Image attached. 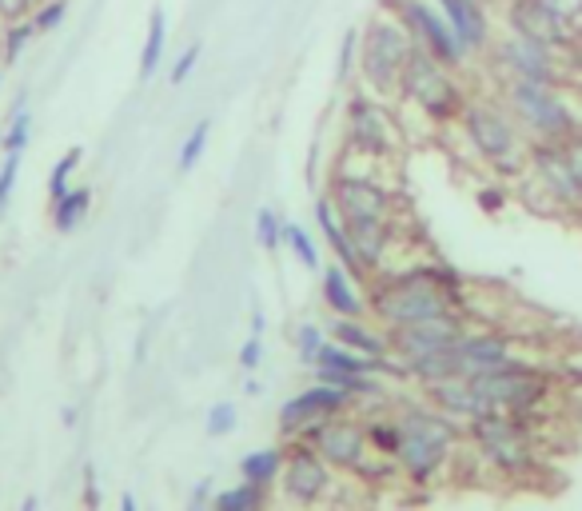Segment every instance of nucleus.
<instances>
[{"label":"nucleus","mask_w":582,"mask_h":511,"mask_svg":"<svg viewBox=\"0 0 582 511\" xmlns=\"http://www.w3.org/2000/svg\"><path fill=\"white\" fill-rule=\"evenodd\" d=\"M36 4H41V0H36Z\"/></svg>","instance_id":"4d7b16f0"},{"label":"nucleus","mask_w":582,"mask_h":511,"mask_svg":"<svg viewBox=\"0 0 582 511\" xmlns=\"http://www.w3.org/2000/svg\"><path fill=\"white\" fill-rule=\"evenodd\" d=\"M89 208H92V189L89 184H72L60 201H53V228L56 232H77L80 224H84V216H89Z\"/></svg>","instance_id":"393cba45"},{"label":"nucleus","mask_w":582,"mask_h":511,"mask_svg":"<svg viewBox=\"0 0 582 511\" xmlns=\"http://www.w3.org/2000/svg\"><path fill=\"white\" fill-rule=\"evenodd\" d=\"M515 336L499 332V328H467L459 344L447 348V376H483L499 367L523 364L527 352H518Z\"/></svg>","instance_id":"dca6fc26"},{"label":"nucleus","mask_w":582,"mask_h":511,"mask_svg":"<svg viewBox=\"0 0 582 511\" xmlns=\"http://www.w3.org/2000/svg\"><path fill=\"white\" fill-rule=\"evenodd\" d=\"M415 53V41L407 33L403 24L391 16V12H375L372 21L363 24V45H360V80L367 92L384 96V101H396L399 96V80H403V68Z\"/></svg>","instance_id":"1a4fd4ad"},{"label":"nucleus","mask_w":582,"mask_h":511,"mask_svg":"<svg viewBox=\"0 0 582 511\" xmlns=\"http://www.w3.org/2000/svg\"><path fill=\"white\" fill-rule=\"evenodd\" d=\"M279 491H284V500L296 503V508H323V503H331L335 500V491H340V472L319 456L311 444L287 440Z\"/></svg>","instance_id":"f8f14e48"},{"label":"nucleus","mask_w":582,"mask_h":511,"mask_svg":"<svg viewBox=\"0 0 582 511\" xmlns=\"http://www.w3.org/2000/svg\"><path fill=\"white\" fill-rule=\"evenodd\" d=\"M199 53H204V45L199 41H192V45L184 48V53L176 56V65H172V72H168V84H187V77L196 72V65H199Z\"/></svg>","instance_id":"79ce46f5"},{"label":"nucleus","mask_w":582,"mask_h":511,"mask_svg":"<svg viewBox=\"0 0 582 511\" xmlns=\"http://www.w3.org/2000/svg\"><path fill=\"white\" fill-rule=\"evenodd\" d=\"M311 212H316V224L319 232H323V245L331 248V256H335V264H343L347 272H352L355 280H360L363 288H367V280H372V272L363 268L360 252H355L352 236H347V224H343V216L335 212V204H331L328 192H319L316 204H311Z\"/></svg>","instance_id":"412c9836"},{"label":"nucleus","mask_w":582,"mask_h":511,"mask_svg":"<svg viewBox=\"0 0 582 511\" xmlns=\"http://www.w3.org/2000/svg\"><path fill=\"white\" fill-rule=\"evenodd\" d=\"M343 148L355 160L396 164L407 148V128L399 121L396 101H384L363 84H352L347 101H343Z\"/></svg>","instance_id":"20e7f679"},{"label":"nucleus","mask_w":582,"mask_h":511,"mask_svg":"<svg viewBox=\"0 0 582 511\" xmlns=\"http://www.w3.org/2000/svg\"><path fill=\"white\" fill-rule=\"evenodd\" d=\"M487 72L499 80H535V84H571L567 68H562V56L555 48L538 45V41H527V36L515 33H494L491 48L483 56ZM574 89V84H571Z\"/></svg>","instance_id":"9b49d317"},{"label":"nucleus","mask_w":582,"mask_h":511,"mask_svg":"<svg viewBox=\"0 0 582 511\" xmlns=\"http://www.w3.org/2000/svg\"><path fill=\"white\" fill-rule=\"evenodd\" d=\"M319 296L328 304L331 316H347V320H367V288L347 272L343 264H323L319 268Z\"/></svg>","instance_id":"aec40b11"},{"label":"nucleus","mask_w":582,"mask_h":511,"mask_svg":"<svg viewBox=\"0 0 582 511\" xmlns=\"http://www.w3.org/2000/svg\"><path fill=\"white\" fill-rule=\"evenodd\" d=\"M316 379L343 388L355 404H360V400H387L384 376H367V372H335V367H316Z\"/></svg>","instance_id":"b1692460"},{"label":"nucleus","mask_w":582,"mask_h":511,"mask_svg":"<svg viewBox=\"0 0 582 511\" xmlns=\"http://www.w3.org/2000/svg\"><path fill=\"white\" fill-rule=\"evenodd\" d=\"M360 45H363V29H347L340 41V56H335V84L352 89L360 80Z\"/></svg>","instance_id":"c756f323"},{"label":"nucleus","mask_w":582,"mask_h":511,"mask_svg":"<svg viewBox=\"0 0 582 511\" xmlns=\"http://www.w3.org/2000/svg\"><path fill=\"white\" fill-rule=\"evenodd\" d=\"M515 196L538 216L582 220V192L562 140H530L527 172L515 180Z\"/></svg>","instance_id":"423d86ee"},{"label":"nucleus","mask_w":582,"mask_h":511,"mask_svg":"<svg viewBox=\"0 0 582 511\" xmlns=\"http://www.w3.org/2000/svg\"><path fill=\"white\" fill-rule=\"evenodd\" d=\"M396 416H399V428H403V444H399V456H396L399 476L411 488L440 484L447 464L459 456L463 440H467L463 423L450 420L447 411H440L431 400L403 404Z\"/></svg>","instance_id":"7ed1b4c3"},{"label":"nucleus","mask_w":582,"mask_h":511,"mask_svg":"<svg viewBox=\"0 0 582 511\" xmlns=\"http://www.w3.org/2000/svg\"><path fill=\"white\" fill-rule=\"evenodd\" d=\"M367 308H372V320L384 323L387 332L443 316V311H467V280L443 260L384 268L367 280Z\"/></svg>","instance_id":"f257e3e1"},{"label":"nucleus","mask_w":582,"mask_h":511,"mask_svg":"<svg viewBox=\"0 0 582 511\" xmlns=\"http://www.w3.org/2000/svg\"><path fill=\"white\" fill-rule=\"evenodd\" d=\"M499 21H503L506 33L538 41V45L555 48V53H562L574 33L571 24L559 21L543 0H503V4H499Z\"/></svg>","instance_id":"a211bd4d"},{"label":"nucleus","mask_w":582,"mask_h":511,"mask_svg":"<svg viewBox=\"0 0 582 511\" xmlns=\"http://www.w3.org/2000/svg\"><path fill=\"white\" fill-rule=\"evenodd\" d=\"M168 48V12L164 9H152L148 16V36H144V48H140V80H148L160 72V56Z\"/></svg>","instance_id":"a878e982"},{"label":"nucleus","mask_w":582,"mask_h":511,"mask_svg":"<svg viewBox=\"0 0 582 511\" xmlns=\"http://www.w3.org/2000/svg\"><path fill=\"white\" fill-rule=\"evenodd\" d=\"M352 408H355V400L347 391L316 379L311 388H304L299 396H292V400L279 408V435H284V440H296V435L304 432V428H311L316 420H328V416H340V411H352Z\"/></svg>","instance_id":"f3484780"},{"label":"nucleus","mask_w":582,"mask_h":511,"mask_svg":"<svg viewBox=\"0 0 582 511\" xmlns=\"http://www.w3.org/2000/svg\"><path fill=\"white\" fill-rule=\"evenodd\" d=\"M296 440L316 447L319 456L328 459L335 472H352V476H360L363 464L375 456L372 440H367V420H360V416H352V411L316 420L311 428H304Z\"/></svg>","instance_id":"ddd939ff"},{"label":"nucleus","mask_w":582,"mask_h":511,"mask_svg":"<svg viewBox=\"0 0 582 511\" xmlns=\"http://www.w3.org/2000/svg\"><path fill=\"white\" fill-rule=\"evenodd\" d=\"M559 21H567L571 29H579L582 24V0H543Z\"/></svg>","instance_id":"c03bdc74"},{"label":"nucleus","mask_w":582,"mask_h":511,"mask_svg":"<svg viewBox=\"0 0 582 511\" xmlns=\"http://www.w3.org/2000/svg\"><path fill=\"white\" fill-rule=\"evenodd\" d=\"M367 440H372L375 456L396 459L399 444H403V428H399V416H372L367 420Z\"/></svg>","instance_id":"c85d7f7f"},{"label":"nucleus","mask_w":582,"mask_h":511,"mask_svg":"<svg viewBox=\"0 0 582 511\" xmlns=\"http://www.w3.org/2000/svg\"><path fill=\"white\" fill-rule=\"evenodd\" d=\"M562 148H567V160H571L574 180H579V192H582V128L574 136H567V140H562Z\"/></svg>","instance_id":"de8ad7c7"},{"label":"nucleus","mask_w":582,"mask_h":511,"mask_svg":"<svg viewBox=\"0 0 582 511\" xmlns=\"http://www.w3.org/2000/svg\"><path fill=\"white\" fill-rule=\"evenodd\" d=\"M208 136H212V121H199L196 128L187 133V140L180 145V160H176L180 172H192V168L199 164V156H204V148H208Z\"/></svg>","instance_id":"f704fd0d"},{"label":"nucleus","mask_w":582,"mask_h":511,"mask_svg":"<svg viewBox=\"0 0 582 511\" xmlns=\"http://www.w3.org/2000/svg\"><path fill=\"white\" fill-rule=\"evenodd\" d=\"M471 328V316L467 311H443V316H431V320L407 323V328H391L387 340H391V356L403 367L419 364V360H431L455 348Z\"/></svg>","instance_id":"2eb2a0df"},{"label":"nucleus","mask_w":582,"mask_h":511,"mask_svg":"<svg viewBox=\"0 0 582 511\" xmlns=\"http://www.w3.org/2000/svg\"><path fill=\"white\" fill-rule=\"evenodd\" d=\"M328 344V332L319 328V323H299L296 328V352L304 364L316 367V356H319V348Z\"/></svg>","instance_id":"4c0bfd02"},{"label":"nucleus","mask_w":582,"mask_h":511,"mask_svg":"<svg viewBox=\"0 0 582 511\" xmlns=\"http://www.w3.org/2000/svg\"><path fill=\"white\" fill-rule=\"evenodd\" d=\"M243 391H248V396H260V391H264V384H260V379H248V384H243Z\"/></svg>","instance_id":"864d4df0"},{"label":"nucleus","mask_w":582,"mask_h":511,"mask_svg":"<svg viewBox=\"0 0 582 511\" xmlns=\"http://www.w3.org/2000/svg\"><path fill=\"white\" fill-rule=\"evenodd\" d=\"M212 496H216V484L212 479H199L192 500H187V511H212Z\"/></svg>","instance_id":"49530a36"},{"label":"nucleus","mask_w":582,"mask_h":511,"mask_svg":"<svg viewBox=\"0 0 582 511\" xmlns=\"http://www.w3.org/2000/svg\"><path fill=\"white\" fill-rule=\"evenodd\" d=\"M267 320H264V311H252V336H264Z\"/></svg>","instance_id":"3c124183"},{"label":"nucleus","mask_w":582,"mask_h":511,"mask_svg":"<svg viewBox=\"0 0 582 511\" xmlns=\"http://www.w3.org/2000/svg\"><path fill=\"white\" fill-rule=\"evenodd\" d=\"M80 160H84V148L80 145H72L60 160H56L53 172H48V201H60V196L72 189V177H77Z\"/></svg>","instance_id":"2f4dec72"},{"label":"nucleus","mask_w":582,"mask_h":511,"mask_svg":"<svg viewBox=\"0 0 582 511\" xmlns=\"http://www.w3.org/2000/svg\"><path fill=\"white\" fill-rule=\"evenodd\" d=\"M84 508L96 511L100 508V484H96V467H84Z\"/></svg>","instance_id":"09e8293b"},{"label":"nucleus","mask_w":582,"mask_h":511,"mask_svg":"<svg viewBox=\"0 0 582 511\" xmlns=\"http://www.w3.org/2000/svg\"><path fill=\"white\" fill-rule=\"evenodd\" d=\"M65 16H68V0H41L33 9V29L41 36H48L65 24Z\"/></svg>","instance_id":"c9c22d12"},{"label":"nucleus","mask_w":582,"mask_h":511,"mask_svg":"<svg viewBox=\"0 0 582 511\" xmlns=\"http://www.w3.org/2000/svg\"><path fill=\"white\" fill-rule=\"evenodd\" d=\"M467 152L475 156V164H483L494 180L515 184L527 172L530 136L518 128V121L499 101V92H471L467 109L459 112V121L450 124Z\"/></svg>","instance_id":"f03ea898"},{"label":"nucleus","mask_w":582,"mask_h":511,"mask_svg":"<svg viewBox=\"0 0 582 511\" xmlns=\"http://www.w3.org/2000/svg\"><path fill=\"white\" fill-rule=\"evenodd\" d=\"M562 68H567V77H571L574 89H582V24L571 33V41H567V48H562Z\"/></svg>","instance_id":"a19ab883"},{"label":"nucleus","mask_w":582,"mask_h":511,"mask_svg":"<svg viewBox=\"0 0 582 511\" xmlns=\"http://www.w3.org/2000/svg\"><path fill=\"white\" fill-rule=\"evenodd\" d=\"M236 423H240V416H236V404H212L208 420H204V432H208V440H224V435L236 432Z\"/></svg>","instance_id":"e433bc0d"},{"label":"nucleus","mask_w":582,"mask_h":511,"mask_svg":"<svg viewBox=\"0 0 582 511\" xmlns=\"http://www.w3.org/2000/svg\"><path fill=\"white\" fill-rule=\"evenodd\" d=\"M255 240H260L264 252H279V248H284V216L275 208L255 212Z\"/></svg>","instance_id":"72a5a7b5"},{"label":"nucleus","mask_w":582,"mask_h":511,"mask_svg":"<svg viewBox=\"0 0 582 511\" xmlns=\"http://www.w3.org/2000/svg\"><path fill=\"white\" fill-rule=\"evenodd\" d=\"M499 101L530 140H567L582 128V104L571 84H535V80H499Z\"/></svg>","instance_id":"39448f33"},{"label":"nucleus","mask_w":582,"mask_h":511,"mask_svg":"<svg viewBox=\"0 0 582 511\" xmlns=\"http://www.w3.org/2000/svg\"><path fill=\"white\" fill-rule=\"evenodd\" d=\"M0 84H4V65H0Z\"/></svg>","instance_id":"6e6d98bb"},{"label":"nucleus","mask_w":582,"mask_h":511,"mask_svg":"<svg viewBox=\"0 0 582 511\" xmlns=\"http://www.w3.org/2000/svg\"><path fill=\"white\" fill-rule=\"evenodd\" d=\"M33 140V109L9 112V124H4V136H0V152H21Z\"/></svg>","instance_id":"473e14b6"},{"label":"nucleus","mask_w":582,"mask_h":511,"mask_svg":"<svg viewBox=\"0 0 582 511\" xmlns=\"http://www.w3.org/2000/svg\"><path fill=\"white\" fill-rule=\"evenodd\" d=\"M36 29H33V16L28 21H9V24H0V65L9 68V65H16L24 56V48L33 45L36 41Z\"/></svg>","instance_id":"cd10ccee"},{"label":"nucleus","mask_w":582,"mask_h":511,"mask_svg":"<svg viewBox=\"0 0 582 511\" xmlns=\"http://www.w3.org/2000/svg\"><path fill=\"white\" fill-rule=\"evenodd\" d=\"M212 511H267V488L260 484H236L212 496Z\"/></svg>","instance_id":"bb28decb"},{"label":"nucleus","mask_w":582,"mask_h":511,"mask_svg":"<svg viewBox=\"0 0 582 511\" xmlns=\"http://www.w3.org/2000/svg\"><path fill=\"white\" fill-rule=\"evenodd\" d=\"M284 456L287 447H255L240 459V479L248 484H260V488H279V476H284Z\"/></svg>","instance_id":"5701e85b"},{"label":"nucleus","mask_w":582,"mask_h":511,"mask_svg":"<svg viewBox=\"0 0 582 511\" xmlns=\"http://www.w3.org/2000/svg\"><path fill=\"white\" fill-rule=\"evenodd\" d=\"M463 432H467V444L491 476H503V479H527L538 472V428H530L527 420H518V416H503V411H494V416H479V420L463 423Z\"/></svg>","instance_id":"0eeeda50"},{"label":"nucleus","mask_w":582,"mask_h":511,"mask_svg":"<svg viewBox=\"0 0 582 511\" xmlns=\"http://www.w3.org/2000/svg\"><path fill=\"white\" fill-rule=\"evenodd\" d=\"M379 9L391 12L407 33H411L415 48L431 53L440 65L455 68V72L475 65V56L467 53V45L455 36V29H450V21L443 16V9L435 4V0H379Z\"/></svg>","instance_id":"9d476101"},{"label":"nucleus","mask_w":582,"mask_h":511,"mask_svg":"<svg viewBox=\"0 0 582 511\" xmlns=\"http://www.w3.org/2000/svg\"><path fill=\"white\" fill-rule=\"evenodd\" d=\"M260 364H264V336H248L240 348V367L243 372H255Z\"/></svg>","instance_id":"37998d69"},{"label":"nucleus","mask_w":582,"mask_h":511,"mask_svg":"<svg viewBox=\"0 0 582 511\" xmlns=\"http://www.w3.org/2000/svg\"><path fill=\"white\" fill-rule=\"evenodd\" d=\"M511 196H515V192H511V184H506V180H494V184H483V189L475 192V204H479L487 216H499V212L511 204Z\"/></svg>","instance_id":"58836bf2"},{"label":"nucleus","mask_w":582,"mask_h":511,"mask_svg":"<svg viewBox=\"0 0 582 511\" xmlns=\"http://www.w3.org/2000/svg\"><path fill=\"white\" fill-rule=\"evenodd\" d=\"M284 248L292 256H296L299 264L308 268V272H319V245H316V236L304 228V224H296V220H284Z\"/></svg>","instance_id":"7c9ffc66"},{"label":"nucleus","mask_w":582,"mask_h":511,"mask_svg":"<svg viewBox=\"0 0 582 511\" xmlns=\"http://www.w3.org/2000/svg\"><path fill=\"white\" fill-rule=\"evenodd\" d=\"M328 336L335 344L352 348V352H363L372 360H396L391 356V340H387V328H372L367 320H347V316H335L328 328Z\"/></svg>","instance_id":"4be33fe9"},{"label":"nucleus","mask_w":582,"mask_h":511,"mask_svg":"<svg viewBox=\"0 0 582 511\" xmlns=\"http://www.w3.org/2000/svg\"><path fill=\"white\" fill-rule=\"evenodd\" d=\"M328 196L335 204L343 220H399V192L379 180L375 172H352V168H340L328 184Z\"/></svg>","instance_id":"4468645a"},{"label":"nucleus","mask_w":582,"mask_h":511,"mask_svg":"<svg viewBox=\"0 0 582 511\" xmlns=\"http://www.w3.org/2000/svg\"><path fill=\"white\" fill-rule=\"evenodd\" d=\"M21 511H36V496H24V500H21Z\"/></svg>","instance_id":"5fc2aeb1"},{"label":"nucleus","mask_w":582,"mask_h":511,"mask_svg":"<svg viewBox=\"0 0 582 511\" xmlns=\"http://www.w3.org/2000/svg\"><path fill=\"white\" fill-rule=\"evenodd\" d=\"M467 101H471V89L463 84L455 68L440 65L423 48L411 53L403 80H399V109H415V116H423L431 128H450L459 121V112L467 109Z\"/></svg>","instance_id":"6e6552de"},{"label":"nucleus","mask_w":582,"mask_h":511,"mask_svg":"<svg viewBox=\"0 0 582 511\" xmlns=\"http://www.w3.org/2000/svg\"><path fill=\"white\" fill-rule=\"evenodd\" d=\"M60 423H65V428H77V423H80V411H77V408H65V411H60Z\"/></svg>","instance_id":"8fccbe9b"},{"label":"nucleus","mask_w":582,"mask_h":511,"mask_svg":"<svg viewBox=\"0 0 582 511\" xmlns=\"http://www.w3.org/2000/svg\"><path fill=\"white\" fill-rule=\"evenodd\" d=\"M435 4H440L443 16L450 21L455 36L467 45V53H471L475 60H483L494 41V21H491L487 0H435Z\"/></svg>","instance_id":"6ab92c4d"},{"label":"nucleus","mask_w":582,"mask_h":511,"mask_svg":"<svg viewBox=\"0 0 582 511\" xmlns=\"http://www.w3.org/2000/svg\"><path fill=\"white\" fill-rule=\"evenodd\" d=\"M121 511H140V503H136L133 491H124V496H121Z\"/></svg>","instance_id":"603ef678"},{"label":"nucleus","mask_w":582,"mask_h":511,"mask_svg":"<svg viewBox=\"0 0 582 511\" xmlns=\"http://www.w3.org/2000/svg\"><path fill=\"white\" fill-rule=\"evenodd\" d=\"M16 177H21V152H4V164H0V216H4L9 204H12Z\"/></svg>","instance_id":"ea45409f"},{"label":"nucleus","mask_w":582,"mask_h":511,"mask_svg":"<svg viewBox=\"0 0 582 511\" xmlns=\"http://www.w3.org/2000/svg\"><path fill=\"white\" fill-rule=\"evenodd\" d=\"M36 9V0H0V24L9 21H28Z\"/></svg>","instance_id":"a18cd8bd"}]
</instances>
